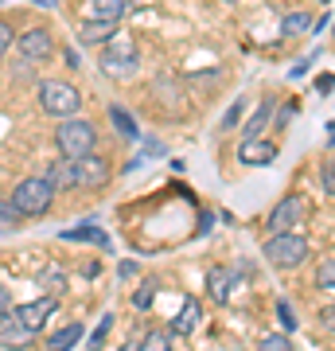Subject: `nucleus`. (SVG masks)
Listing matches in <instances>:
<instances>
[{
	"label": "nucleus",
	"mask_w": 335,
	"mask_h": 351,
	"mask_svg": "<svg viewBox=\"0 0 335 351\" xmlns=\"http://www.w3.org/2000/svg\"><path fill=\"white\" fill-rule=\"evenodd\" d=\"M27 343H36V328H27L20 316L12 313H4L0 316V348H12V351H24Z\"/></svg>",
	"instance_id": "423d86ee"
},
{
	"label": "nucleus",
	"mask_w": 335,
	"mask_h": 351,
	"mask_svg": "<svg viewBox=\"0 0 335 351\" xmlns=\"http://www.w3.org/2000/svg\"><path fill=\"white\" fill-rule=\"evenodd\" d=\"M106 180H110V164L101 160V156H94V152H90V156L75 160V184H78V188L94 191V188H101Z\"/></svg>",
	"instance_id": "1a4fd4ad"
},
{
	"label": "nucleus",
	"mask_w": 335,
	"mask_h": 351,
	"mask_svg": "<svg viewBox=\"0 0 335 351\" xmlns=\"http://www.w3.org/2000/svg\"><path fill=\"white\" fill-rule=\"evenodd\" d=\"M152 293H156V285H152V281H145V289L133 297V304H137V308H149V304H152Z\"/></svg>",
	"instance_id": "c756f323"
},
{
	"label": "nucleus",
	"mask_w": 335,
	"mask_h": 351,
	"mask_svg": "<svg viewBox=\"0 0 335 351\" xmlns=\"http://www.w3.org/2000/svg\"><path fill=\"white\" fill-rule=\"evenodd\" d=\"M320 180H323V191H327V195H335V160H327V164H323Z\"/></svg>",
	"instance_id": "cd10ccee"
},
{
	"label": "nucleus",
	"mask_w": 335,
	"mask_h": 351,
	"mask_svg": "<svg viewBox=\"0 0 335 351\" xmlns=\"http://www.w3.org/2000/svg\"><path fill=\"white\" fill-rule=\"evenodd\" d=\"M125 12H129L125 0H94L90 4V20H106V24H121Z\"/></svg>",
	"instance_id": "ddd939ff"
},
{
	"label": "nucleus",
	"mask_w": 335,
	"mask_h": 351,
	"mask_svg": "<svg viewBox=\"0 0 335 351\" xmlns=\"http://www.w3.org/2000/svg\"><path fill=\"white\" fill-rule=\"evenodd\" d=\"M20 223H24V215H20V207L12 203V195H8V199H0V234L16 230Z\"/></svg>",
	"instance_id": "aec40b11"
},
{
	"label": "nucleus",
	"mask_w": 335,
	"mask_h": 351,
	"mask_svg": "<svg viewBox=\"0 0 335 351\" xmlns=\"http://www.w3.org/2000/svg\"><path fill=\"white\" fill-rule=\"evenodd\" d=\"M16 47H20V55H24L27 63H43L55 51V39H51L47 27H32V32H24V36L16 39Z\"/></svg>",
	"instance_id": "6e6552de"
},
{
	"label": "nucleus",
	"mask_w": 335,
	"mask_h": 351,
	"mask_svg": "<svg viewBox=\"0 0 335 351\" xmlns=\"http://www.w3.org/2000/svg\"><path fill=\"white\" fill-rule=\"evenodd\" d=\"M39 106H43V113H47V117L66 121V117H75V113L82 110V94H78L71 82L47 78V82H39Z\"/></svg>",
	"instance_id": "7ed1b4c3"
},
{
	"label": "nucleus",
	"mask_w": 335,
	"mask_h": 351,
	"mask_svg": "<svg viewBox=\"0 0 335 351\" xmlns=\"http://www.w3.org/2000/svg\"><path fill=\"white\" fill-rule=\"evenodd\" d=\"M238 160L246 164V168H258V164H273L277 160V145H269V141H258L249 137L242 149H238Z\"/></svg>",
	"instance_id": "9d476101"
},
{
	"label": "nucleus",
	"mask_w": 335,
	"mask_h": 351,
	"mask_svg": "<svg viewBox=\"0 0 335 351\" xmlns=\"http://www.w3.org/2000/svg\"><path fill=\"white\" fill-rule=\"evenodd\" d=\"M145 351H172V339H168V332L152 328L149 336H145Z\"/></svg>",
	"instance_id": "5701e85b"
},
{
	"label": "nucleus",
	"mask_w": 335,
	"mask_h": 351,
	"mask_svg": "<svg viewBox=\"0 0 335 351\" xmlns=\"http://www.w3.org/2000/svg\"><path fill=\"white\" fill-rule=\"evenodd\" d=\"M55 308H59V301H55V297H43V301H36V304H20V308H16V316H20L27 328H36V332H39V328H43V320H47Z\"/></svg>",
	"instance_id": "9b49d317"
},
{
	"label": "nucleus",
	"mask_w": 335,
	"mask_h": 351,
	"mask_svg": "<svg viewBox=\"0 0 335 351\" xmlns=\"http://www.w3.org/2000/svg\"><path fill=\"white\" fill-rule=\"evenodd\" d=\"M207 293H211L214 301H226V297H230V269L214 265L211 274H207Z\"/></svg>",
	"instance_id": "f3484780"
},
{
	"label": "nucleus",
	"mask_w": 335,
	"mask_h": 351,
	"mask_svg": "<svg viewBox=\"0 0 335 351\" xmlns=\"http://www.w3.org/2000/svg\"><path fill=\"white\" fill-rule=\"evenodd\" d=\"M47 180H51V188H55V191H59V188H78V184H75V160H66V156H62L59 164H51Z\"/></svg>",
	"instance_id": "2eb2a0df"
},
{
	"label": "nucleus",
	"mask_w": 335,
	"mask_h": 351,
	"mask_svg": "<svg viewBox=\"0 0 335 351\" xmlns=\"http://www.w3.org/2000/svg\"><path fill=\"white\" fill-rule=\"evenodd\" d=\"M113 36H117V24H106V20H86V24L78 27V43H90V47L110 43Z\"/></svg>",
	"instance_id": "f8f14e48"
},
{
	"label": "nucleus",
	"mask_w": 335,
	"mask_h": 351,
	"mask_svg": "<svg viewBox=\"0 0 335 351\" xmlns=\"http://www.w3.org/2000/svg\"><path fill=\"white\" fill-rule=\"evenodd\" d=\"M273 110H277V101H273V98H265V101H261L258 113H253V117L246 121V137H261V129H265V121L273 117Z\"/></svg>",
	"instance_id": "6ab92c4d"
},
{
	"label": "nucleus",
	"mask_w": 335,
	"mask_h": 351,
	"mask_svg": "<svg viewBox=\"0 0 335 351\" xmlns=\"http://www.w3.org/2000/svg\"><path fill=\"white\" fill-rule=\"evenodd\" d=\"M304 211H308V207H304V199H300V195H285V199H281L273 211H269V223H265V226H269L273 234H281V230H293V226L304 219Z\"/></svg>",
	"instance_id": "0eeeda50"
},
{
	"label": "nucleus",
	"mask_w": 335,
	"mask_h": 351,
	"mask_svg": "<svg viewBox=\"0 0 335 351\" xmlns=\"http://www.w3.org/2000/svg\"><path fill=\"white\" fill-rule=\"evenodd\" d=\"M304 71H308V59H304V63H297V66H293V75H288V78H304Z\"/></svg>",
	"instance_id": "72a5a7b5"
},
{
	"label": "nucleus",
	"mask_w": 335,
	"mask_h": 351,
	"mask_svg": "<svg viewBox=\"0 0 335 351\" xmlns=\"http://www.w3.org/2000/svg\"><path fill=\"white\" fill-rule=\"evenodd\" d=\"M312 27H316L312 12H288L285 20H281V36H304V32H312Z\"/></svg>",
	"instance_id": "a211bd4d"
},
{
	"label": "nucleus",
	"mask_w": 335,
	"mask_h": 351,
	"mask_svg": "<svg viewBox=\"0 0 335 351\" xmlns=\"http://www.w3.org/2000/svg\"><path fill=\"white\" fill-rule=\"evenodd\" d=\"M12 203L20 207L24 219H43V215L51 211V203H55V188H51L47 176H27V180L16 184Z\"/></svg>",
	"instance_id": "f03ea898"
},
{
	"label": "nucleus",
	"mask_w": 335,
	"mask_h": 351,
	"mask_svg": "<svg viewBox=\"0 0 335 351\" xmlns=\"http://www.w3.org/2000/svg\"><path fill=\"white\" fill-rule=\"evenodd\" d=\"M55 145H59V152L66 160H82L98 145V129L90 125V121H82V117H66L55 129Z\"/></svg>",
	"instance_id": "f257e3e1"
},
{
	"label": "nucleus",
	"mask_w": 335,
	"mask_h": 351,
	"mask_svg": "<svg viewBox=\"0 0 335 351\" xmlns=\"http://www.w3.org/2000/svg\"><path fill=\"white\" fill-rule=\"evenodd\" d=\"M36 4H43V8H55V4H59V0H36Z\"/></svg>",
	"instance_id": "e433bc0d"
},
{
	"label": "nucleus",
	"mask_w": 335,
	"mask_h": 351,
	"mask_svg": "<svg viewBox=\"0 0 335 351\" xmlns=\"http://www.w3.org/2000/svg\"><path fill=\"white\" fill-rule=\"evenodd\" d=\"M98 66H101V75H110V78H133L137 66H140L137 63V47H133L125 36H113L110 43H106V51H101Z\"/></svg>",
	"instance_id": "39448f33"
},
{
	"label": "nucleus",
	"mask_w": 335,
	"mask_h": 351,
	"mask_svg": "<svg viewBox=\"0 0 335 351\" xmlns=\"http://www.w3.org/2000/svg\"><path fill=\"white\" fill-rule=\"evenodd\" d=\"M320 4H327V0H320Z\"/></svg>",
	"instance_id": "4c0bfd02"
},
{
	"label": "nucleus",
	"mask_w": 335,
	"mask_h": 351,
	"mask_svg": "<svg viewBox=\"0 0 335 351\" xmlns=\"http://www.w3.org/2000/svg\"><path fill=\"white\" fill-rule=\"evenodd\" d=\"M258 351H293V339L288 336H265L258 343Z\"/></svg>",
	"instance_id": "393cba45"
},
{
	"label": "nucleus",
	"mask_w": 335,
	"mask_h": 351,
	"mask_svg": "<svg viewBox=\"0 0 335 351\" xmlns=\"http://www.w3.org/2000/svg\"><path fill=\"white\" fill-rule=\"evenodd\" d=\"M12 47H16V32L4 24V20H0V59H4V55H8Z\"/></svg>",
	"instance_id": "bb28decb"
},
{
	"label": "nucleus",
	"mask_w": 335,
	"mask_h": 351,
	"mask_svg": "<svg viewBox=\"0 0 335 351\" xmlns=\"http://www.w3.org/2000/svg\"><path fill=\"white\" fill-rule=\"evenodd\" d=\"M62 239H71V242H106V234H101L98 226H78V230H62Z\"/></svg>",
	"instance_id": "4be33fe9"
},
{
	"label": "nucleus",
	"mask_w": 335,
	"mask_h": 351,
	"mask_svg": "<svg viewBox=\"0 0 335 351\" xmlns=\"http://www.w3.org/2000/svg\"><path fill=\"white\" fill-rule=\"evenodd\" d=\"M121 351H145V343H125Z\"/></svg>",
	"instance_id": "c9c22d12"
},
{
	"label": "nucleus",
	"mask_w": 335,
	"mask_h": 351,
	"mask_svg": "<svg viewBox=\"0 0 335 351\" xmlns=\"http://www.w3.org/2000/svg\"><path fill=\"white\" fill-rule=\"evenodd\" d=\"M246 106H249L246 98H238L234 106H230V113H226V117H223V129H234V125H238V117L246 113Z\"/></svg>",
	"instance_id": "a878e982"
},
{
	"label": "nucleus",
	"mask_w": 335,
	"mask_h": 351,
	"mask_svg": "<svg viewBox=\"0 0 335 351\" xmlns=\"http://www.w3.org/2000/svg\"><path fill=\"white\" fill-rule=\"evenodd\" d=\"M12 313V304H8V293H4V285H0V316Z\"/></svg>",
	"instance_id": "473e14b6"
},
{
	"label": "nucleus",
	"mask_w": 335,
	"mask_h": 351,
	"mask_svg": "<svg viewBox=\"0 0 335 351\" xmlns=\"http://www.w3.org/2000/svg\"><path fill=\"white\" fill-rule=\"evenodd\" d=\"M78 339H82V324H66V328H59V332L47 339V351H71Z\"/></svg>",
	"instance_id": "dca6fc26"
},
{
	"label": "nucleus",
	"mask_w": 335,
	"mask_h": 351,
	"mask_svg": "<svg viewBox=\"0 0 335 351\" xmlns=\"http://www.w3.org/2000/svg\"><path fill=\"white\" fill-rule=\"evenodd\" d=\"M110 121L117 125V133H121V137H129V141L140 137V133H137V121H133V117L121 110V106H110Z\"/></svg>",
	"instance_id": "412c9836"
},
{
	"label": "nucleus",
	"mask_w": 335,
	"mask_h": 351,
	"mask_svg": "<svg viewBox=\"0 0 335 351\" xmlns=\"http://www.w3.org/2000/svg\"><path fill=\"white\" fill-rule=\"evenodd\" d=\"M199 316H203V308H199V301H184V308L172 316V332L175 336H187V332H195V324H199Z\"/></svg>",
	"instance_id": "4468645a"
},
{
	"label": "nucleus",
	"mask_w": 335,
	"mask_h": 351,
	"mask_svg": "<svg viewBox=\"0 0 335 351\" xmlns=\"http://www.w3.org/2000/svg\"><path fill=\"white\" fill-rule=\"evenodd\" d=\"M316 285H320V289H335V258L320 262V269H316Z\"/></svg>",
	"instance_id": "b1692460"
},
{
	"label": "nucleus",
	"mask_w": 335,
	"mask_h": 351,
	"mask_svg": "<svg viewBox=\"0 0 335 351\" xmlns=\"http://www.w3.org/2000/svg\"><path fill=\"white\" fill-rule=\"evenodd\" d=\"M308 258V239L304 234H293V230H281L265 242V262L277 265V269H297L300 262Z\"/></svg>",
	"instance_id": "20e7f679"
},
{
	"label": "nucleus",
	"mask_w": 335,
	"mask_h": 351,
	"mask_svg": "<svg viewBox=\"0 0 335 351\" xmlns=\"http://www.w3.org/2000/svg\"><path fill=\"white\" fill-rule=\"evenodd\" d=\"M110 324H113V316H101V324H98V332L90 336V348L98 351L101 348V339H106V332H110Z\"/></svg>",
	"instance_id": "c85d7f7f"
},
{
	"label": "nucleus",
	"mask_w": 335,
	"mask_h": 351,
	"mask_svg": "<svg viewBox=\"0 0 335 351\" xmlns=\"http://www.w3.org/2000/svg\"><path fill=\"white\" fill-rule=\"evenodd\" d=\"M277 316H281V324H285V332H293V328H297V316H293V308H288L285 301L277 304Z\"/></svg>",
	"instance_id": "7c9ffc66"
},
{
	"label": "nucleus",
	"mask_w": 335,
	"mask_h": 351,
	"mask_svg": "<svg viewBox=\"0 0 335 351\" xmlns=\"http://www.w3.org/2000/svg\"><path fill=\"white\" fill-rule=\"evenodd\" d=\"M327 145H332V149H335V121H332V125H327Z\"/></svg>",
	"instance_id": "f704fd0d"
},
{
	"label": "nucleus",
	"mask_w": 335,
	"mask_h": 351,
	"mask_svg": "<svg viewBox=\"0 0 335 351\" xmlns=\"http://www.w3.org/2000/svg\"><path fill=\"white\" fill-rule=\"evenodd\" d=\"M320 324L327 328V332H335V304H327V308H320Z\"/></svg>",
	"instance_id": "2f4dec72"
}]
</instances>
